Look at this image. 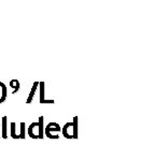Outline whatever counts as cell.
<instances>
[{"label":"cell","mask_w":155,"mask_h":145,"mask_svg":"<svg viewBox=\"0 0 155 145\" xmlns=\"http://www.w3.org/2000/svg\"><path fill=\"white\" fill-rule=\"evenodd\" d=\"M1 138L2 139H8V117L7 116H3L2 121H1Z\"/></svg>","instance_id":"cell-5"},{"label":"cell","mask_w":155,"mask_h":145,"mask_svg":"<svg viewBox=\"0 0 155 145\" xmlns=\"http://www.w3.org/2000/svg\"><path fill=\"white\" fill-rule=\"evenodd\" d=\"M18 137H19V139H23V140H24V139L26 138V124L23 123V121L21 124H19Z\"/></svg>","instance_id":"cell-9"},{"label":"cell","mask_w":155,"mask_h":145,"mask_svg":"<svg viewBox=\"0 0 155 145\" xmlns=\"http://www.w3.org/2000/svg\"><path fill=\"white\" fill-rule=\"evenodd\" d=\"M61 132V126L57 123H48L44 127V135L52 140H57L59 139V133Z\"/></svg>","instance_id":"cell-2"},{"label":"cell","mask_w":155,"mask_h":145,"mask_svg":"<svg viewBox=\"0 0 155 145\" xmlns=\"http://www.w3.org/2000/svg\"><path fill=\"white\" fill-rule=\"evenodd\" d=\"M39 100L41 104H54L55 101L53 99H45V84L44 82H39Z\"/></svg>","instance_id":"cell-3"},{"label":"cell","mask_w":155,"mask_h":145,"mask_svg":"<svg viewBox=\"0 0 155 145\" xmlns=\"http://www.w3.org/2000/svg\"><path fill=\"white\" fill-rule=\"evenodd\" d=\"M10 135H11V138H13V139H19L18 131H17V128H16V124H15L14 121L10 124Z\"/></svg>","instance_id":"cell-8"},{"label":"cell","mask_w":155,"mask_h":145,"mask_svg":"<svg viewBox=\"0 0 155 145\" xmlns=\"http://www.w3.org/2000/svg\"><path fill=\"white\" fill-rule=\"evenodd\" d=\"M8 97V89L5 83L0 82V103H3Z\"/></svg>","instance_id":"cell-7"},{"label":"cell","mask_w":155,"mask_h":145,"mask_svg":"<svg viewBox=\"0 0 155 145\" xmlns=\"http://www.w3.org/2000/svg\"><path fill=\"white\" fill-rule=\"evenodd\" d=\"M28 135L31 139H43L44 138V117L40 116L38 121L31 123L28 127Z\"/></svg>","instance_id":"cell-1"},{"label":"cell","mask_w":155,"mask_h":145,"mask_svg":"<svg viewBox=\"0 0 155 145\" xmlns=\"http://www.w3.org/2000/svg\"><path fill=\"white\" fill-rule=\"evenodd\" d=\"M38 87H39V82H35L34 84H32L31 89H30V92H29L28 97H27V100H26L27 104L31 103V102H32V100H34V98H35V94H36L37 89H38Z\"/></svg>","instance_id":"cell-6"},{"label":"cell","mask_w":155,"mask_h":145,"mask_svg":"<svg viewBox=\"0 0 155 145\" xmlns=\"http://www.w3.org/2000/svg\"><path fill=\"white\" fill-rule=\"evenodd\" d=\"M61 133L66 139H73L74 138V125L72 121L66 123L61 128Z\"/></svg>","instance_id":"cell-4"},{"label":"cell","mask_w":155,"mask_h":145,"mask_svg":"<svg viewBox=\"0 0 155 145\" xmlns=\"http://www.w3.org/2000/svg\"><path fill=\"white\" fill-rule=\"evenodd\" d=\"M10 87H12L13 88V92L12 94H16L17 92H18V89H19V81H17V80H11L10 81Z\"/></svg>","instance_id":"cell-10"},{"label":"cell","mask_w":155,"mask_h":145,"mask_svg":"<svg viewBox=\"0 0 155 145\" xmlns=\"http://www.w3.org/2000/svg\"><path fill=\"white\" fill-rule=\"evenodd\" d=\"M73 125H74V138L73 139H78L79 138V117L74 116L72 121Z\"/></svg>","instance_id":"cell-11"}]
</instances>
